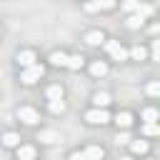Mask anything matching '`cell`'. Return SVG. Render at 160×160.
Listing matches in <instances>:
<instances>
[{"mask_svg":"<svg viewBox=\"0 0 160 160\" xmlns=\"http://www.w3.org/2000/svg\"><path fill=\"white\" fill-rule=\"evenodd\" d=\"M82 60H85L82 55H68V62H65V65H68L70 70H80V68H82Z\"/></svg>","mask_w":160,"mask_h":160,"instance_id":"16","label":"cell"},{"mask_svg":"<svg viewBox=\"0 0 160 160\" xmlns=\"http://www.w3.org/2000/svg\"><path fill=\"white\" fill-rule=\"evenodd\" d=\"M92 102H95V108H108L110 105V95L108 92H95L92 95Z\"/></svg>","mask_w":160,"mask_h":160,"instance_id":"14","label":"cell"},{"mask_svg":"<svg viewBox=\"0 0 160 160\" xmlns=\"http://www.w3.org/2000/svg\"><path fill=\"white\" fill-rule=\"evenodd\" d=\"M110 8H115V0H92V2H88V5H85V10H88V12L110 10Z\"/></svg>","mask_w":160,"mask_h":160,"instance_id":"5","label":"cell"},{"mask_svg":"<svg viewBox=\"0 0 160 160\" xmlns=\"http://www.w3.org/2000/svg\"><path fill=\"white\" fill-rule=\"evenodd\" d=\"M50 110H52V112H62V110H65V102H62V100H50Z\"/></svg>","mask_w":160,"mask_h":160,"instance_id":"24","label":"cell"},{"mask_svg":"<svg viewBox=\"0 0 160 160\" xmlns=\"http://www.w3.org/2000/svg\"><path fill=\"white\" fill-rule=\"evenodd\" d=\"M82 155H85V160H102L105 158V150L100 145H90L88 150H82Z\"/></svg>","mask_w":160,"mask_h":160,"instance_id":"7","label":"cell"},{"mask_svg":"<svg viewBox=\"0 0 160 160\" xmlns=\"http://www.w3.org/2000/svg\"><path fill=\"white\" fill-rule=\"evenodd\" d=\"M148 160H152V158H148Z\"/></svg>","mask_w":160,"mask_h":160,"instance_id":"30","label":"cell"},{"mask_svg":"<svg viewBox=\"0 0 160 160\" xmlns=\"http://www.w3.org/2000/svg\"><path fill=\"white\" fill-rule=\"evenodd\" d=\"M120 160H132V158H120Z\"/></svg>","mask_w":160,"mask_h":160,"instance_id":"29","label":"cell"},{"mask_svg":"<svg viewBox=\"0 0 160 160\" xmlns=\"http://www.w3.org/2000/svg\"><path fill=\"white\" fill-rule=\"evenodd\" d=\"M38 150L32 145H18V160H35Z\"/></svg>","mask_w":160,"mask_h":160,"instance_id":"8","label":"cell"},{"mask_svg":"<svg viewBox=\"0 0 160 160\" xmlns=\"http://www.w3.org/2000/svg\"><path fill=\"white\" fill-rule=\"evenodd\" d=\"M70 160H85V155L80 150H75V152H70Z\"/></svg>","mask_w":160,"mask_h":160,"instance_id":"27","label":"cell"},{"mask_svg":"<svg viewBox=\"0 0 160 160\" xmlns=\"http://www.w3.org/2000/svg\"><path fill=\"white\" fill-rule=\"evenodd\" d=\"M50 62L60 68V65H65V62H68V55H65L62 50H55V52H50Z\"/></svg>","mask_w":160,"mask_h":160,"instance_id":"15","label":"cell"},{"mask_svg":"<svg viewBox=\"0 0 160 160\" xmlns=\"http://www.w3.org/2000/svg\"><path fill=\"white\" fill-rule=\"evenodd\" d=\"M2 145H5V148H18V145H20V135L12 132V130H8V132L2 135Z\"/></svg>","mask_w":160,"mask_h":160,"instance_id":"11","label":"cell"},{"mask_svg":"<svg viewBox=\"0 0 160 160\" xmlns=\"http://www.w3.org/2000/svg\"><path fill=\"white\" fill-rule=\"evenodd\" d=\"M115 125H118V128H122V130H128V128L132 125V115H130V112H118Z\"/></svg>","mask_w":160,"mask_h":160,"instance_id":"13","label":"cell"},{"mask_svg":"<svg viewBox=\"0 0 160 160\" xmlns=\"http://www.w3.org/2000/svg\"><path fill=\"white\" fill-rule=\"evenodd\" d=\"M48 100H62V88L60 85H50L48 88Z\"/></svg>","mask_w":160,"mask_h":160,"instance_id":"17","label":"cell"},{"mask_svg":"<svg viewBox=\"0 0 160 160\" xmlns=\"http://www.w3.org/2000/svg\"><path fill=\"white\" fill-rule=\"evenodd\" d=\"M130 148H132V152H138V155L148 152V142H145V140H132V142H130Z\"/></svg>","mask_w":160,"mask_h":160,"instance_id":"20","label":"cell"},{"mask_svg":"<svg viewBox=\"0 0 160 160\" xmlns=\"http://www.w3.org/2000/svg\"><path fill=\"white\" fill-rule=\"evenodd\" d=\"M115 140H118V142H128V140H130V138H128V135H125V132H118V138H115Z\"/></svg>","mask_w":160,"mask_h":160,"instance_id":"28","label":"cell"},{"mask_svg":"<svg viewBox=\"0 0 160 160\" xmlns=\"http://www.w3.org/2000/svg\"><path fill=\"white\" fill-rule=\"evenodd\" d=\"M142 132H145V135H150V138H155V135H158V132H160V128H158V125H155V122H148V125H145V128H142Z\"/></svg>","mask_w":160,"mask_h":160,"instance_id":"22","label":"cell"},{"mask_svg":"<svg viewBox=\"0 0 160 160\" xmlns=\"http://www.w3.org/2000/svg\"><path fill=\"white\" fill-rule=\"evenodd\" d=\"M85 120L90 125H105V122H110V112L105 108H92V110L85 112Z\"/></svg>","mask_w":160,"mask_h":160,"instance_id":"2","label":"cell"},{"mask_svg":"<svg viewBox=\"0 0 160 160\" xmlns=\"http://www.w3.org/2000/svg\"><path fill=\"white\" fill-rule=\"evenodd\" d=\"M15 60H18L20 68H28V65L35 62V52H32V50H20V52L15 55Z\"/></svg>","mask_w":160,"mask_h":160,"instance_id":"6","label":"cell"},{"mask_svg":"<svg viewBox=\"0 0 160 160\" xmlns=\"http://www.w3.org/2000/svg\"><path fill=\"white\" fill-rule=\"evenodd\" d=\"M148 95H152V98L160 95V82H158V80H152V82L148 85Z\"/></svg>","mask_w":160,"mask_h":160,"instance_id":"23","label":"cell"},{"mask_svg":"<svg viewBox=\"0 0 160 160\" xmlns=\"http://www.w3.org/2000/svg\"><path fill=\"white\" fill-rule=\"evenodd\" d=\"M90 72L95 78H102V75H108V65L102 60H95V62H90Z\"/></svg>","mask_w":160,"mask_h":160,"instance_id":"12","label":"cell"},{"mask_svg":"<svg viewBox=\"0 0 160 160\" xmlns=\"http://www.w3.org/2000/svg\"><path fill=\"white\" fill-rule=\"evenodd\" d=\"M105 50H108V55H110L112 60H118V62L128 60V50L120 45V40H108V42H105Z\"/></svg>","mask_w":160,"mask_h":160,"instance_id":"3","label":"cell"},{"mask_svg":"<svg viewBox=\"0 0 160 160\" xmlns=\"http://www.w3.org/2000/svg\"><path fill=\"white\" fill-rule=\"evenodd\" d=\"M158 118H160V115H158L155 108H145V110H142V120H145V122H158Z\"/></svg>","mask_w":160,"mask_h":160,"instance_id":"18","label":"cell"},{"mask_svg":"<svg viewBox=\"0 0 160 160\" xmlns=\"http://www.w3.org/2000/svg\"><path fill=\"white\" fill-rule=\"evenodd\" d=\"M102 40H105L102 30H90V32H85V42H88V45H100Z\"/></svg>","mask_w":160,"mask_h":160,"instance_id":"10","label":"cell"},{"mask_svg":"<svg viewBox=\"0 0 160 160\" xmlns=\"http://www.w3.org/2000/svg\"><path fill=\"white\" fill-rule=\"evenodd\" d=\"M38 140H40V142H45V145H52V142H58V140H62V138H60L55 130H40Z\"/></svg>","mask_w":160,"mask_h":160,"instance_id":"9","label":"cell"},{"mask_svg":"<svg viewBox=\"0 0 160 160\" xmlns=\"http://www.w3.org/2000/svg\"><path fill=\"white\" fill-rule=\"evenodd\" d=\"M142 22H145V18H142L140 12H135V15H130V18H128V28H132V30H135V28H140Z\"/></svg>","mask_w":160,"mask_h":160,"instance_id":"19","label":"cell"},{"mask_svg":"<svg viewBox=\"0 0 160 160\" xmlns=\"http://www.w3.org/2000/svg\"><path fill=\"white\" fill-rule=\"evenodd\" d=\"M138 5H140V2H135V0H128L122 8H125V10H138Z\"/></svg>","mask_w":160,"mask_h":160,"instance_id":"25","label":"cell"},{"mask_svg":"<svg viewBox=\"0 0 160 160\" xmlns=\"http://www.w3.org/2000/svg\"><path fill=\"white\" fill-rule=\"evenodd\" d=\"M18 120H22L25 125H38L40 122V115H38V110L35 108H18Z\"/></svg>","mask_w":160,"mask_h":160,"instance_id":"4","label":"cell"},{"mask_svg":"<svg viewBox=\"0 0 160 160\" xmlns=\"http://www.w3.org/2000/svg\"><path fill=\"white\" fill-rule=\"evenodd\" d=\"M128 55H130L132 60H145V48H142V45H135V48H132Z\"/></svg>","mask_w":160,"mask_h":160,"instance_id":"21","label":"cell"},{"mask_svg":"<svg viewBox=\"0 0 160 160\" xmlns=\"http://www.w3.org/2000/svg\"><path fill=\"white\" fill-rule=\"evenodd\" d=\"M42 75H45V68H42V65H38V62H32V65L22 68V72H20V80H22L25 85H32V82H38Z\"/></svg>","mask_w":160,"mask_h":160,"instance_id":"1","label":"cell"},{"mask_svg":"<svg viewBox=\"0 0 160 160\" xmlns=\"http://www.w3.org/2000/svg\"><path fill=\"white\" fill-rule=\"evenodd\" d=\"M150 60H158V40L152 42V50H150Z\"/></svg>","mask_w":160,"mask_h":160,"instance_id":"26","label":"cell"}]
</instances>
